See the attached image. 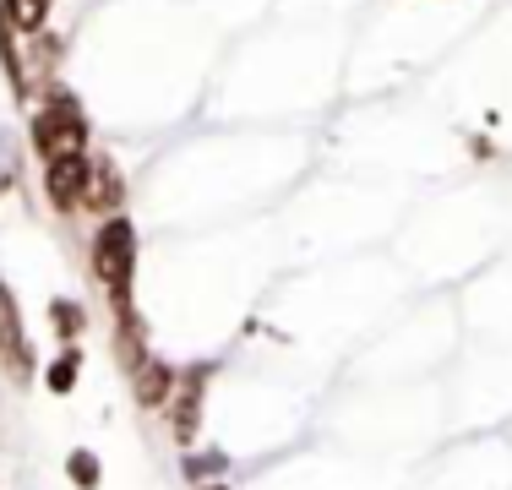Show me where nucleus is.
<instances>
[{"label": "nucleus", "instance_id": "7ed1b4c3", "mask_svg": "<svg viewBox=\"0 0 512 490\" xmlns=\"http://www.w3.org/2000/svg\"><path fill=\"white\" fill-rule=\"evenodd\" d=\"M207 376H213V365H191V371L175 382V398H169V436H175V447H191L197 431H202Z\"/></svg>", "mask_w": 512, "mask_h": 490}, {"label": "nucleus", "instance_id": "f257e3e1", "mask_svg": "<svg viewBox=\"0 0 512 490\" xmlns=\"http://www.w3.org/2000/svg\"><path fill=\"white\" fill-rule=\"evenodd\" d=\"M93 273L109 289L115 316H131V284H137V229L126 213L104 218L99 235H93Z\"/></svg>", "mask_w": 512, "mask_h": 490}, {"label": "nucleus", "instance_id": "1a4fd4ad", "mask_svg": "<svg viewBox=\"0 0 512 490\" xmlns=\"http://www.w3.org/2000/svg\"><path fill=\"white\" fill-rule=\"evenodd\" d=\"M11 22H6V11H0V66H6V82H11V93H28V82H22V60H17V44H11Z\"/></svg>", "mask_w": 512, "mask_h": 490}, {"label": "nucleus", "instance_id": "20e7f679", "mask_svg": "<svg viewBox=\"0 0 512 490\" xmlns=\"http://www.w3.org/2000/svg\"><path fill=\"white\" fill-rule=\"evenodd\" d=\"M0 365H6L11 382H28L33 376V343H28V327H22L17 294L6 284H0Z\"/></svg>", "mask_w": 512, "mask_h": 490}, {"label": "nucleus", "instance_id": "4468645a", "mask_svg": "<svg viewBox=\"0 0 512 490\" xmlns=\"http://www.w3.org/2000/svg\"><path fill=\"white\" fill-rule=\"evenodd\" d=\"M11 186V158H6V142H0V191Z\"/></svg>", "mask_w": 512, "mask_h": 490}, {"label": "nucleus", "instance_id": "39448f33", "mask_svg": "<svg viewBox=\"0 0 512 490\" xmlns=\"http://www.w3.org/2000/svg\"><path fill=\"white\" fill-rule=\"evenodd\" d=\"M88 164H93L88 153L44 164V196H50L60 213H77V207H82V191H88Z\"/></svg>", "mask_w": 512, "mask_h": 490}, {"label": "nucleus", "instance_id": "f8f14e48", "mask_svg": "<svg viewBox=\"0 0 512 490\" xmlns=\"http://www.w3.org/2000/svg\"><path fill=\"white\" fill-rule=\"evenodd\" d=\"M66 474H71V485L99 490V458H93V452H71V458H66Z\"/></svg>", "mask_w": 512, "mask_h": 490}, {"label": "nucleus", "instance_id": "6e6552de", "mask_svg": "<svg viewBox=\"0 0 512 490\" xmlns=\"http://www.w3.org/2000/svg\"><path fill=\"white\" fill-rule=\"evenodd\" d=\"M50 6L55 0H0V11H6V22L17 33H39L50 22Z\"/></svg>", "mask_w": 512, "mask_h": 490}, {"label": "nucleus", "instance_id": "2eb2a0df", "mask_svg": "<svg viewBox=\"0 0 512 490\" xmlns=\"http://www.w3.org/2000/svg\"><path fill=\"white\" fill-rule=\"evenodd\" d=\"M197 490H229V485H218V480H213V485H197Z\"/></svg>", "mask_w": 512, "mask_h": 490}, {"label": "nucleus", "instance_id": "423d86ee", "mask_svg": "<svg viewBox=\"0 0 512 490\" xmlns=\"http://www.w3.org/2000/svg\"><path fill=\"white\" fill-rule=\"evenodd\" d=\"M175 382H180V371L169 360H142L137 371H131V398H137V409H169V398H175Z\"/></svg>", "mask_w": 512, "mask_h": 490}, {"label": "nucleus", "instance_id": "0eeeda50", "mask_svg": "<svg viewBox=\"0 0 512 490\" xmlns=\"http://www.w3.org/2000/svg\"><path fill=\"white\" fill-rule=\"evenodd\" d=\"M120 202H126V180H120L115 158H93V164H88V191H82V207H88V213L115 218Z\"/></svg>", "mask_w": 512, "mask_h": 490}, {"label": "nucleus", "instance_id": "f03ea898", "mask_svg": "<svg viewBox=\"0 0 512 490\" xmlns=\"http://www.w3.org/2000/svg\"><path fill=\"white\" fill-rule=\"evenodd\" d=\"M33 147H39L44 164L88 153V115H82V104H77L66 88L50 93V104L33 115Z\"/></svg>", "mask_w": 512, "mask_h": 490}, {"label": "nucleus", "instance_id": "9b49d317", "mask_svg": "<svg viewBox=\"0 0 512 490\" xmlns=\"http://www.w3.org/2000/svg\"><path fill=\"white\" fill-rule=\"evenodd\" d=\"M50 316H55V333H60V338H66V343H71V338H77V333H82V327H88V311H82V305H77V300H55V305H50Z\"/></svg>", "mask_w": 512, "mask_h": 490}, {"label": "nucleus", "instance_id": "9d476101", "mask_svg": "<svg viewBox=\"0 0 512 490\" xmlns=\"http://www.w3.org/2000/svg\"><path fill=\"white\" fill-rule=\"evenodd\" d=\"M77 371H82V354L66 343V349L55 354V365H50V376H44V387H50V392H71V387H77Z\"/></svg>", "mask_w": 512, "mask_h": 490}, {"label": "nucleus", "instance_id": "ddd939ff", "mask_svg": "<svg viewBox=\"0 0 512 490\" xmlns=\"http://www.w3.org/2000/svg\"><path fill=\"white\" fill-rule=\"evenodd\" d=\"M186 474L202 485H213V474H224V452H202V458H186Z\"/></svg>", "mask_w": 512, "mask_h": 490}]
</instances>
